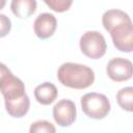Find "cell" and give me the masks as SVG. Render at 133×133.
Here are the masks:
<instances>
[{
	"label": "cell",
	"mask_w": 133,
	"mask_h": 133,
	"mask_svg": "<svg viewBox=\"0 0 133 133\" xmlns=\"http://www.w3.org/2000/svg\"><path fill=\"white\" fill-rule=\"evenodd\" d=\"M5 4H6V1L5 0H0V9H2Z\"/></svg>",
	"instance_id": "cell-17"
},
{
	"label": "cell",
	"mask_w": 133,
	"mask_h": 133,
	"mask_svg": "<svg viewBox=\"0 0 133 133\" xmlns=\"http://www.w3.org/2000/svg\"><path fill=\"white\" fill-rule=\"evenodd\" d=\"M116 100L124 110L131 112L133 110V88L131 86L122 88L116 94Z\"/></svg>",
	"instance_id": "cell-12"
},
{
	"label": "cell",
	"mask_w": 133,
	"mask_h": 133,
	"mask_svg": "<svg viewBox=\"0 0 133 133\" xmlns=\"http://www.w3.org/2000/svg\"><path fill=\"white\" fill-rule=\"evenodd\" d=\"M29 133H56L54 125L48 121H36L31 124Z\"/></svg>",
	"instance_id": "cell-13"
},
{
	"label": "cell",
	"mask_w": 133,
	"mask_h": 133,
	"mask_svg": "<svg viewBox=\"0 0 133 133\" xmlns=\"http://www.w3.org/2000/svg\"><path fill=\"white\" fill-rule=\"evenodd\" d=\"M57 78L64 86L76 89H84L94 83L95 73L87 65L65 62L59 66L57 71Z\"/></svg>",
	"instance_id": "cell-1"
},
{
	"label": "cell",
	"mask_w": 133,
	"mask_h": 133,
	"mask_svg": "<svg viewBox=\"0 0 133 133\" xmlns=\"http://www.w3.org/2000/svg\"><path fill=\"white\" fill-rule=\"evenodd\" d=\"M57 27L56 18L49 12H43L38 15L33 23L34 33L42 39H47L53 35Z\"/></svg>",
	"instance_id": "cell-7"
},
{
	"label": "cell",
	"mask_w": 133,
	"mask_h": 133,
	"mask_svg": "<svg viewBox=\"0 0 133 133\" xmlns=\"http://www.w3.org/2000/svg\"><path fill=\"white\" fill-rule=\"evenodd\" d=\"M14 77H15V76H14L12 73L8 70V68H7L4 63L0 62V88H1L3 85H5L9 80H11Z\"/></svg>",
	"instance_id": "cell-16"
},
{
	"label": "cell",
	"mask_w": 133,
	"mask_h": 133,
	"mask_svg": "<svg viewBox=\"0 0 133 133\" xmlns=\"http://www.w3.org/2000/svg\"><path fill=\"white\" fill-rule=\"evenodd\" d=\"M11 28V22L8 17L3 14H0V37L6 36Z\"/></svg>",
	"instance_id": "cell-15"
},
{
	"label": "cell",
	"mask_w": 133,
	"mask_h": 133,
	"mask_svg": "<svg viewBox=\"0 0 133 133\" xmlns=\"http://www.w3.org/2000/svg\"><path fill=\"white\" fill-rule=\"evenodd\" d=\"M131 19L128 14L121 9H109L106 10L102 17V23L104 28L109 32L112 28L126 23H131Z\"/></svg>",
	"instance_id": "cell-9"
},
{
	"label": "cell",
	"mask_w": 133,
	"mask_h": 133,
	"mask_svg": "<svg viewBox=\"0 0 133 133\" xmlns=\"http://www.w3.org/2000/svg\"><path fill=\"white\" fill-rule=\"evenodd\" d=\"M58 91L56 86L50 82H44L37 85L34 89V97L42 105H50L57 98Z\"/></svg>",
	"instance_id": "cell-10"
},
{
	"label": "cell",
	"mask_w": 133,
	"mask_h": 133,
	"mask_svg": "<svg viewBox=\"0 0 133 133\" xmlns=\"http://www.w3.org/2000/svg\"><path fill=\"white\" fill-rule=\"evenodd\" d=\"M106 72L108 77L113 81L122 82L129 80L133 74L132 62L122 57L112 58L106 66Z\"/></svg>",
	"instance_id": "cell-5"
},
{
	"label": "cell",
	"mask_w": 133,
	"mask_h": 133,
	"mask_svg": "<svg viewBox=\"0 0 133 133\" xmlns=\"http://www.w3.org/2000/svg\"><path fill=\"white\" fill-rule=\"evenodd\" d=\"M12 14L20 18H28L35 12L36 1L35 0H12L10 3Z\"/></svg>",
	"instance_id": "cell-11"
},
{
	"label": "cell",
	"mask_w": 133,
	"mask_h": 133,
	"mask_svg": "<svg viewBox=\"0 0 133 133\" xmlns=\"http://www.w3.org/2000/svg\"><path fill=\"white\" fill-rule=\"evenodd\" d=\"M80 49L82 53L91 58V59H99L105 53L107 49L106 41L103 34L99 31H86L80 37Z\"/></svg>",
	"instance_id": "cell-3"
},
{
	"label": "cell",
	"mask_w": 133,
	"mask_h": 133,
	"mask_svg": "<svg viewBox=\"0 0 133 133\" xmlns=\"http://www.w3.org/2000/svg\"><path fill=\"white\" fill-rule=\"evenodd\" d=\"M114 47L121 52H131L133 49V26L131 23L121 24L109 31Z\"/></svg>",
	"instance_id": "cell-4"
},
{
	"label": "cell",
	"mask_w": 133,
	"mask_h": 133,
	"mask_svg": "<svg viewBox=\"0 0 133 133\" xmlns=\"http://www.w3.org/2000/svg\"><path fill=\"white\" fill-rule=\"evenodd\" d=\"M4 103L6 111L12 117L24 116L28 112L30 106V100L26 94L10 100H4Z\"/></svg>",
	"instance_id": "cell-8"
},
{
	"label": "cell",
	"mask_w": 133,
	"mask_h": 133,
	"mask_svg": "<svg viewBox=\"0 0 133 133\" xmlns=\"http://www.w3.org/2000/svg\"><path fill=\"white\" fill-rule=\"evenodd\" d=\"M45 3L54 11L57 12H62L68 10L73 1H66V0H45Z\"/></svg>",
	"instance_id": "cell-14"
},
{
	"label": "cell",
	"mask_w": 133,
	"mask_h": 133,
	"mask_svg": "<svg viewBox=\"0 0 133 133\" xmlns=\"http://www.w3.org/2000/svg\"><path fill=\"white\" fill-rule=\"evenodd\" d=\"M81 108L87 116L101 119L109 113L110 102L103 94L88 92L81 98Z\"/></svg>",
	"instance_id": "cell-2"
},
{
	"label": "cell",
	"mask_w": 133,
	"mask_h": 133,
	"mask_svg": "<svg viewBox=\"0 0 133 133\" xmlns=\"http://www.w3.org/2000/svg\"><path fill=\"white\" fill-rule=\"evenodd\" d=\"M53 117L60 127H69L76 119L75 103L68 99L58 101L53 107Z\"/></svg>",
	"instance_id": "cell-6"
}]
</instances>
